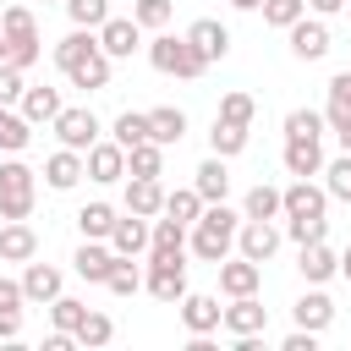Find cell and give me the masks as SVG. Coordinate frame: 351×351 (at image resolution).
<instances>
[{"mask_svg": "<svg viewBox=\"0 0 351 351\" xmlns=\"http://www.w3.org/2000/svg\"><path fill=\"white\" fill-rule=\"evenodd\" d=\"M285 137H324V110H307V104L285 110Z\"/></svg>", "mask_w": 351, "mask_h": 351, "instance_id": "44", "label": "cell"}, {"mask_svg": "<svg viewBox=\"0 0 351 351\" xmlns=\"http://www.w3.org/2000/svg\"><path fill=\"white\" fill-rule=\"evenodd\" d=\"M236 252L252 258V263H269L280 252V225L274 219H241L236 225Z\"/></svg>", "mask_w": 351, "mask_h": 351, "instance_id": "11", "label": "cell"}, {"mask_svg": "<svg viewBox=\"0 0 351 351\" xmlns=\"http://www.w3.org/2000/svg\"><path fill=\"white\" fill-rule=\"evenodd\" d=\"M27 143H33V121H27L22 110L0 104V154H22Z\"/></svg>", "mask_w": 351, "mask_h": 351, "instance_id": "30", "label": "cell"}, {"mask_svg": "<svg viewBox=\"0 0 351 351\" xmlns=\"http://www.w3.org/2000/svg\"><path fill=\"white\" fill-rule=\"evenodd\" d=\"M280 351H318V335H313V329H291V335L280 340Z\"/></svg>", "mask_w": 351, "mask_h": 351, "instance_id": "49", "label": "cell"}, {"mask_svg": "<svg viewBox=\"0 0 351 351\" xmlns=\"http://www.w3.org/2000/svg\"><path fill=\"white\" fill-rule=\"evenodd\" d=\"M137 44H143V27H137L132 16H104V22H99V49H104L110 60H132Z\"/></svg>", "mask_w": 351, "mask_h": 351, "instance_id": "12", "label": "cell"}, {"mask_svg": "<svg viewBox=\"0 0 351 351\" xmlns=\"http://www.w3.org/2000/svg\"><path fill=\"white\" fill-rule=\"evenodd\" d=\"M22 335V307H0V340H16Z\"/></svg>", "mask_w": 351, "mask_h": 351, "instance_id": "50", "label": "cell"}, {"mask_svg": "<svg viewBox=\"0 0 351 351\" xmlns=\"http://www.w3.org/2000/svg\"><path fill=\"white\" fill-rule=\"evenodd\" d=\"M0 33H5V44H11L5 60H11L16 71H27V66L44 55V49H38V16H33L27 5H5V11H0Z\"/></svg>", "mask_w": 351, "mask_h": 351, "instance_id": "4", "label": "cell"}, {"mask_svg": "<svg viewBox=\"0 0 351 351\" xmlns=\"http://www.w3.org/2000/svg\"><path fill=\"white\" fill-rule=\"evenodd\" d=\"M148 66H154V71H165V77H181V82H192V77H203V71H208V60L186 44V33L176 38V33H165V27L148 38Z\"/></svg>", "mask_w": 351, "mask_h": 351, "instance_id": "3", "label": "cell"}, {"mask_svg": "<svg viewBox=\"0 0 351 351\" xmlns=\"http://www.w3.org/2000/svg\"><path fill=\"white\" fill-rule=\"evenodd\" d=\"M192 186H197V197H203V203H225V197H230V159L208 154V159L192 170Z\"/></svg>", "mask_w": 351, "mask_h": 351, "instance_id": "20", "label": "cell"}, {"mask_svg": "<svg viewBox=\"0 0 351 351\" xmlns=\"http://www.w3.org/2000/svg\"><path fill=\"white\" fill-rule=\"evenodd\" d=\"M126 176H165V148L148 137L137 148H126Z\"/></svg>", "mask_w": 351, "mask_h": 351, "instance_id": "36", "label": "cell"}, {"mask_svg": "<svg viewBox=\"0 0 351 351\" xmlns=\"http://www.w3.org/2000/svg\"><path fill=\"white\" fill-rule=\"evenodd\" d=\"M110 225H115V208L110 203H82L77 208V230L88 241H110Z\"/></svg>", "mask_w": 351, "mask_h": 351, "instance_id": "35", "label": "cell"}, {"mask_svg": "<svg viewBox=\"0 0 351 351\" xmlns=\"http://www.w3.org/2000/svg\"><path fill=\"white\" fill-rule=\"evenodd\" d=\"M126 214H143V219L165 214V186H159V176H126Z\"/></svg>", "mask_w": 351, "mask_h": 351, "instance_id": "25", "label": "cell"}, {"mask_svg": "<svg viewBox=\"0 0 351 351\" xmlns=\"http://www.w3.org/2000/svg\"><path fill=\"white\" fill-rule=\"evenodd\" d=\"M296 269H302V280H307V285H324V280H335V274H340V258L329 252V241H302Z\"/></svg>", "mask_w": 351, "mask_h": 351, "instance_id": "26", "label": "cell"}, {"mask_svg": "<svg viewBox=\"0 0 351 351\" xmlns=\"http://www.w3.org/2000/svg\"><path fill=\"white\" fill-rule=\"evenodd\" d=\"M5 55H11V44H5V33H0V60H5Z\"/></svg>", "mask_w": 351, "mask_h": 351, "instance_id": "57", "label": "cell"}, {"mask_svg": "<svg viewBox=\"0 0 351 351\" xmlns=\"http://www.w3.org/2000/svg\"><path fill=\"white\" fill-rule=\"evenodd\" d=\"M93 49H99V33H93V27H71V33L55 44V66H60V77H71Z\"/></svg>", "mask_w": 351, "mask_h": 351, "instance_id": "27", "label": "cell"}, {"mask_svg": "<svg viewBox=\"0 0 351 351\" xmlns=\"http://www.w3.org/2000/svg\"><path fill=\"white\" fill-rule=\"evenodd\" d=\"M247 132H252V126H230V121H219V115H214V126H208V154L236 159V154L247 148Z\"/></svg>", "mask_w": 351, "mask_h": 351, "instance_id": "32", "label": "cell"}, {"mask_svg": "<svg viewBox=\"0 0 351 351\" xmlns=\"http://www.w3.org/2000/svg\"><path fill=\"white\" fill-rule=\"evenodd\" d=\"M82 170H88V181H99V186H115V181H126V148H121L115 137H99V143L82 154Z\"/></svg>", "mask_w": 351, "mask_h": 351, "instance_id": "8", "label": "cell"}, {"mask_svg": "<svg viewBox=\"0 0 351 351\" xmlns=\"http://www.w3.org/2000/svg\"><path fill=\"white\" fill-rule=\"evenodd\" d=\"M318 176H324V192H329V197L351 203V154H346V148H340V159H324Z\"/></svg>", "mask_w": 351, "mask_h": 351, "instance_id": "38", "label": "cell"}, {"mask_svg": "<svg viewBox=\"0 0 351 351\" xmlns=\"http://www.w3.org/2000/svg\"><path fill=\"white\" fill-rule=\"evenodd\" d=\"M82 318H88V302H77V296H66V291L49 302V324H55V329L77 335V324H82Z\"/></svg>", "mask_w": 351, "mask_h": 351, "instance_id": "42", "label": "cell"}, {"mask_svg": "<svg viewBox=\"0 0 351 351\" xmlns=\"http://www.w3.org/2000/svg\"><path fill=\"white\" fill-rule=\"evenodd\" d=\"M60 5H66L71 27H93V33H99V22L110 16V0H60Z\"/></svg>", "mask_w": 351, "mask_h": 351, "instance_id": "45", "label": "cell"}, {"mask_svg": "<svg viewBox=\"0 0 351 351\" xmlns=\"http://www.w3.org/2000/svg\"><path fill=\"white\" fill-rule=\"evenodd\" d=\"M258 11H263V22H269V27H280V33H285L296 16H307V0H263Z\"/></svg>", "mask_w": 351, "mask_h": 351, "instance_id": "46", "label": "cell"}, {"mask_svg": "<svg viewBox=\"0 0 351 351\" xmlns=\"http://www.w3.org/2000/svg\"><path fill=\"white\" fill-rule=\"evenodd\" d=\"M165 214H170V219H181V225H192V219L203 214L197 186H176V192H165Z\"/></svg>", "mask_w": 351, "mask_h": 351, "instance_id": "40", "label": "cell"}, {"mask_svg": "<svg viewBox=\"0 0 351 351\" xmlns=\"http://www.w3.org/2000/svg\"><path fill=\"white\" fill-rule=\"evenodd\" d=\"M219 269V291L225 296H252L258 285H263V263H252V258H225V263H214Z\"/></svg>", "mask_w": 351, "mask_h": 351, "instance_id": "17", "label": "cell"}, {"mask_svg": "<svg viewBox=\"0 0 351 351\" xmlns=\"http://www.w3.org/2000/svg\"><path fill=\"white\" fill-rule=\"evenodd\" d=\"M181 252H186V225L170 214H154L148 219V258H181Z\"/></svg>", "mask_w": 351, "mask_h": 351, "instance_id": "22", "label": "cell"}, {"mask_svg": "<svg viewBox=\"0 0 351 351\" xmlns=\"http://www.w3.org/2000/svg\"><path fill=\"white\" fill-rule=\"evenodd\" d=\"M104 291H110V296H137V291H143V269H137L132 258H115V269H110Z\"/></svg>", "mask_w": 351, "mask_h": 351, "instance_id": "41", "label": "cell"}, {"mask_svg": "<svg viewBox=\"0 0 351 351\" xmlns=\"http://www.w3.org/2000/svg\"><path fill=\"white\" fill-rule=\"evenodd\" d=\"M285 38H291V55H296V60H324V55H329V22L313 16V11L296 16V22L285 27Z\"/></svg>", "mask_w": 351, "mask_h": 351, "instance_id": "10", "label": "cell"}, {"mask_svg": "<svg viewBox=\"0 0 351 351\" xmlns=\"http://www.w3.org/2000/svg\"><path fill=\"white\" fill-rule=\"evenodd\" d=\"M143 291H148L154 302H181V296H186V252H181V258H148Z\"/></svg>", "mask_w": 351, "mask_h": 351, "instance_id": "7", "label": "cell"}, {"mask_svg": "<svg viewBox=\"0 0 351 351\" xmlns=\"http://www.w3.org/2000/svg\"><path fill=\"white\" fill-rule=\"evenodd\" d=\"M60 291H66V274H60L55 263H38V258L22 263V296H27V302H44V307H49Z\"/></svg>", "mask_w": 351, "mask_h": 351, "instance_id": "13", "label": "cell"}, {"mask_svg": "<svg viewBox=\"0 0 351 351\" xmlns=\"http://www.w3.org/2000/svg\"><path fill=\"white\" fill-rule=\"evenodd\" d=\"M38 258V230L27 219H0V263H27Z\"/></svg>", "mask_w": 351, "mask_h": 351, "instance_id": "18", "label": "cell"}, {"mask_svg": "<svg viewBox=\"0 0 351 351\" xmlns=\"http://www.w3.org/2000/svg\"><path fill=\"white\" fill-rule=\"evenodd\" d=\"M186 44L214 66V60H225V55H230V27H225V22H214V16H197V22L186 27Z\"/></svg>", "mask_w": 351, "mask_h": 351, "instance_id": "16", "label": "cell"}, {"mask_svg": "<svg viewBox=\"0 0 351 351\" xmlns=\"http://www.w3.org/2000/svg\"><path fill=\"white\" fill-rule=\"evenodd\" d=\"M71 269H77L88 285H104V280H110V269H115V252H110V241H88V236H82V247L71 252Z\"/></svg>", "mask_w": 351, "mask_h": 351, "instance_id": "23", "label": "cell"}, {"mask_svg": "<svg viewBox=\"0 0 351 351\" xmlns=\"http://www.w3.org/2000/svg\"><path fill=\"white\" fill-rule=\"evenodd\" d=\"M16 110H22V115H27L33 126H49V121L60 115V88H22Z\"/></svg>", "mask_w": 351, "mask_h": 351, "instance_id": "28", "label": "cell"}, {"mask_svg": "<svg viewBox=\"0 0 351 351\" xmlns=\"http://www.w3.org/2000/svg\"><path fill=\"white\" fill-rule=\"evenodd\" d=\"M241 219H280V186L258 181V186L241 197Z\"/></svg>", "mask_w": 351, "mask_h": 351, "instance_id": "34", "label": "cell"}, {"mask_svg": "<svg viewBox=\"0 0 351 351\" xmlns=\"http://www.w3.org/2000/svg\"><path fill=\"white\" fill-rule=\"evenodd\" d=\"M329 99H346L351 104V71H335L329 77Z\"/></svg>", "mask_w": 351, "mask_h": 351, "instance_id": "52", "label": "cell"}, {"mask_svg": "<svg viewBox=\"0 0 351 351\" xmlns=\"http://www.w3.org/2000/svg\"><path fill=\"white\" fill-rule=\"evenodd\" d=\"M340 274H346V280H351V247H346V252H340Z\"/></svg>", "mask_w": 351, "mask_h": 351, "instance_id": "56", "label": "cell"}, {"mask_svg": "<svg viewBox=\"0 0 351 351\" xmlns=\"http://www.w3.org/2000/svg\"><path fill=\"white\" fill-rule=\"evenodd\" d=\"M38 176H44V186H49V192H71L88 170H82V154H77V148H55V154L44 159V170H38Z\"/></svg>", "mask_w": 351, "mask_h": 351, "instance_id": "19", "label": "cell"}, {"mask_svg": "<svg viewBox=\"0 0 351 351\" xmlns=\"http://www.w3.org/2000/svg\"><path fill=\"white\" fill-rule=\"evenodd\" d=\"M27 296H22V280H5L0 274V307H22Z\"/></svg>", "mask_w": 351, "mask_h": 351, "instance_id": "51", "label": "cell"}, {"mask_svg": "<svg viewBox=\"0 0 351 351\" xmlns=\"http://www.w3.org/2000/svg\"><path fill=\"white\" fill-rule=\"evenodd\" d=\"M22 88H27V82H22V71H16L11 60H0V104H16V99H22Z\"/></svg>", "mask_w": 351, "mask_h": 351, "instance_id": "48", "label": "cell"}, {"mask_svg": "<svg viewBox=\"0 0 351 351\" xmlns=\"http://www.w3.org/2000/svg\"><path fill=\"white\" fill-rule=\"evenodd\" d=\"M33 203H38V170L5 154L0 159V219H27Z\"/></svg>", "mask_w": 351, "mask_h": 351, "instance_id": "2", "label": "cell"}, {"mask_svg": "<svg viewBox=\"0 0 351 351\" xmlns=\"http://www.w3.org/2000/svg\"><path fill=\"white\" fill-rule=\"evenodd\" d=\"M110 252L115 258H143L148 252V219L143 214H115V225H110Z\"/></svg>", "mask_w": 351, "mask_h": 351, "instance_id": "21", "label": "cell"}, {"mask_svg": "<svg viewBox=\"0 0 351 351\" xmlns=\"http://www.w3.org/2000/svg\"><path fill=\"white\" fill-rule=\"evenodd\" d=\"M219 329H225L230 340H241V335H263V329H269V307L258 302V291H252V296H230V307L219 313Z\"/></svg>", "mask_w": 351, "mask_h": 351, "instance_id": "9", "label": "cell"}, {"mask_svg": "<svg viewBox=\"0 0 351 351\" xmlns=\"http://www.w3.org/2000/svg\"><path fill=\"white\" fill-rule=\"evenodd\" d=\"M230 5H236V11H258L263 0H230Z\"/></svg>", "mask_w": 351, "mask_h": 351, "instance_id": "55", "label": "cell"}, {"mask_svg": "<svg viewBox=\"0 0 351 351\" xmlns=\"http://www.w3.org/2000/svg\"><path fill=\"white\" fill-rule=\"evenodd\" d=\"M280 165H285V176H318L324 170V143L318 137H285Z\"/></svg>", "mask_w": 351, "mask_h": 351, "instance_id": "24", "label": "cell"}, {"mask_svg": "<svg viewBox=\"0 0 351 351\" xmlns=\"http://www.w3.org/2000/svg\"><path fill=\"white\" fill-rule=\"evenodd\" d=\"M291 318H296V329H313V335H324V329L335 324V302H329V291H324V285H307V291L296 296Z\"/></svg>", "mask_w": 351, "mask_h": 351, "instance_id": "14", "label": "cell"}, {"mask_svg": "<svg viewBox=\"0 0 351 351\" xmlns=\"http://www.w3.org/2000/svg\"><path fill=\"white\" fill-rule=\"evenodd\" d=\"M252 115H258V104H252V93H241V88H230V93L219 99V121H230V126H252Z\"/></svg>", "mask_w": 351, "mask_h": 351, "instance_id": "43", "label": "cell"}, {"mask_svg": "<svg viewBox=\"0 0 351 351\" xmlns=\"http://www.w3.org/2000/svg\"><path fill=\"white\" fill-rule=\"evenodd\" d=\"M110 137H115L121 148H137V143H148V110H121V115L110 121Z\"/></svg>", "mask_w": 351, "mask_h": 351, "instance_id": "33", "label": "cell"}, {"mask_svg": "<svg viewBox=\"0 0 351 351\" xmlns=\"http://www.w3.org/2000/svg\"><path fill=\"white\" fill-rule=\"evenodd\" d=\"M280 214L285 219H329V192L313 176H296L291 186H280Z\"/></svg>", "mask_w": 351, "mask_h": 351, "instance_id": "6", "label": "cell"}, {"mask_svg": "<svg viewBox=\"0 0 351 351\" xmlns=\"http://www.w3.org/2000/svg\"><path fill=\"white\" fill-rule=\"evenodd\" d=\"M236 225H241V208H230V203H203V214L186 225V247H192V258H203V263H225V258L236 252Z\"/></svg>", "mask_w": 351, "mask_h": 351, "instance_id": "1", "label": "cell"}, {"mask_svg": "<svg viewBox=\"0 0 351 351\" xmlns=\"http://www.w3.org/2000/svg\"><path fill=\"white\" fill-rule=\"evenodd\" d=\"M307 11L329 22V16H340V11H346V0H307Z\"/></svg>", "mask_w": 351, "mask_h": 351, "instance_id": "53", "label": "cell"}, {"mask_svg": "<svg viewBox=\"0 0 351 351\" xmlns=\"http://www.w3.org/2000/svg\"><path fill=\"white\" fill-rule=\"evenodd\" d=\"M335 137H340V148H346V154H351V121H346V126H340V132H335Z\"/></svg>", "mask_w": 351, "mask_h": 351, "instance_id": "54", "label": "cell"}, {"mask_svg": "<svg viewBox=\"0 0 351 351\" xmlns=\"http://www.w3.org/2000/svg\"><path fill=\"white\" fill-rule=\"evenodd\" d=\"M285 236L302 247V241H324L329 236V219H285Z\"/></svg>", "mask_w": 351, "mask_h": 351, "instance_id": "47", "label": "cell"}, {"mask_svg": "<svg viewBox=\"0 0 351 351\" xmlns=\"http://www.w3.org/2000/svg\"><path fill=\"white\" fill-rule=\"evenodd\" d=\"M55 5H60V0H55Z\"/></svg>", "mask_w": 351, "mask_h": 351, "instance_id": "58", "label": "cell"}, {"mask_svg": "<svg viewBox=\"0 0 351 351\" xmlns=\"http://www.w3.org/2000/svg\"><path fill=\"white\" fill-rule=\"evenodd\" d=\"M148 137H154L159 148L181 143V137H186V110H176V104H159V110H148Z\"/></svg>", "mask_w": 351, "mask_h": 351, "instance_id": "29", "label": "cell"}, {"mask_svg": "<svg viewBox=\"0 0 351 351\" xmlns=\"http://www.w3.org/2000/svg\"><path fill=\"white\" fill-rule=\"evenodd\" d=\"M170 16H176V0H132V22L143 33H159Z\"/></svg>", "mask_w": 351, "mask_h": 351, "instance_id": "39", "label": "cell"}, {"mask_svg": "<svg viewBox=\"0 0 351 351\" xmlns=\"http://www.w3.org/2000/svg\"><path fill=\"white\" fill-rule=\"evenodd\" d=\"M49 132L60 137V148H77V154H88V148L104 137V121H99L88 104H60V115L49 121Z\"/></svg>", "mask_w": 351, "mask_h": 351, "instance_id": "5", "label": "cell"}, {"mask_svg": "<svg viewBox=\"0 0 351 351\" xmlns=\"http://www.w3.org/2000/svg\"><path fill=\"white\" fill-rule=\"evenodd\" d=\"M176 307H181L186 335H214V329H219V313H225V307H219V296H208V291H186Z\"/></svg>", "mask_w": 351, "mask_h": 351, "instance_id": "15", "label": "cell"}, {"mask_svg": "<svg viewBox=\"0 0 351 351\" xmlns=\"http://www.w3.org/2000/svg\"><path fill=\"white\" fill-rule=\"evenodd\" d=\"M110 66H115V60H110L104 49H93V55H88L66 82H71V88H82V93H99V88H110Z\"/></svg>", "mask_w": 351, "mask_h": 351, "instance_id": "31", "label": "cell"}, {"mask_svg": "<svg viewBox=\"0 0 351 351\" xmlns=\"http://www.w3.org/2000/svg\"><path fill=\"white\" fill-rule=\"evenodd\" d=\"M110 340H115V318H110V313H93V307H88V318L77 324V346L99 351V346H110Z\"/></svg>", "mask_w": 351, "mask_h": 351, "instance_id": "37", "label": "cell"}]
</instances>
